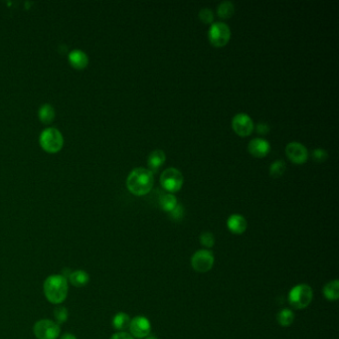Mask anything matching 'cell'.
I'll return each instance as SVG.
<instances>
[{"mask_svg": "<svg viewBox=\"0 0 339 339\" xmlns=\"http://www.w3.org/2000/svg\"><path fill=\"white\" fill-rule=\"evenodd\" d=\"M248 150L256 157H264L270 153L271 145L269 141L264 138H254L250 141Z\"/></svg>", "mask_w": 339, "mask_h": 339, "instance_id": "12", "label": "cell"}, {"mask_svg": "<svg viewBox=\"0 0 339 339\" xmlns=\"http://www.w3.org/2000/svg\"><path fill=\"white\" fill-rule=\"evenodd\" d=\"M215 262L214 254L209 250H199L195 252L191 258V266L197 272H207L210 271Z\"/></svg>", "mask_w": 339, "mask_h": 339, "instance_id": "6", "label": "cell"}, {"mask_svg": "<svg viewBox=\"0 0 339 339\" xmlns=\"http://www.w3.org/2000/svg\"><path fill=\"white\" fill-rule=\"evenodd\" d=\"M286 171V163L282 160L274 161L270 167V174L272 177H280Z\"/></svg>", "mask_w": 339, "mask_h": 339, "instance_id": "23", "label": "cell"}, {"mask_svg": "<svg viewBox=\"0 0 339 339\" xmlns=\"http://www.w3.org/2000/svg\"><path fill=\"white\" fill-rule=\"evenodd\" d=\"M54 315L58 324L64 323L68 320V310L64 306H57L54 310Z\"/></svg>", "mask_w": 339, "mask_h": 339, "instance_id": "24", "label": "cell"}, {"mask_svg": "<svg viewBox=\"0 0 339 339\" xmlns=\"http://www.w3.org/2000/svg\"><path fill=\"white\" fill-rule=\"evenodd\" d=\"M256 130H257V133L258 134H261V135H266L270 132V126L267 124V123H264V122H260L257 124L256 126Z\"/></svg>", "mask_w": 339, "mask_h": 339, "instance_id": "29", "label": "cell"}, {"mask_svg": "<svg viewBox=\"0 0 339 339\" xmlns=\"http://www.w3.org/2000/svg\"><path fill=\"white\" fill-rule=\"evenodd\" d=\"M199 18H200V20L202 22H204V23L210 24L213 21V19H214V15H213V12H212L211 9H209V8H202L200 10V12H199Z\"/></svg>", "mask_w": 339, "mask_h": 339, "instance_id": "27", "label": "cell"}, {"mask_svg": "<svg viewBox=\"0 0 339 339\" xmlns=\"http://www.w3.org/2000/svg\"><path fill=\"white\" fill-rule=\"evenodd\" d=\"M69 281L74 287L83 288L86 285H88L90 281V276L87 271L78 270L69 274Z\"/></svg>", "mask_w": 339, "mask_h": 339, "instance_id": "16", "label": "cell"}, {"mask_svg": "<svg viewBox=\"0 0 339 339\" xmlns=\"http://www.w3.org/2000/svg\"><path fill=\"white\" fill-rule=\"evenodd\" d=\"M159 205L162 210L170 213L171 210L174 209V207L177 205V199L173 194H163L159 198Z\"/></svg>", "mask_w": 339, "mask_h": 339, "instance_id": "21", "label": "cell"}, {"mask_svg": "<svg viewBox=\"0 0 339 339\" xmlns=\"http://www.w3.org/2000/svg\"><path fill=\"white\" fill-rule=\"evenodd\" d=\"M233 130L240 136H248L254 130L252 119L246 114H238L232 120Z\"/></svg>", "mask_w": 339, "mask_h": 339, "instance_id": "10", "label": "cell"}, {"mask_svg": "<svg viewBox=\"0 0 339 339\" xmlns=\"http://www.w3.org/2000/svg\"><path fill=\"white\" fill-rule=\"evenodd\" d=\"M234 11H235L234 4L231 1L221 2L217 8V13H218L219 17L223 18V19L231 17L233 15Z\"/></svg>", "mask_w": 339, "mask_h": 339, "instance_id": "22", "label": "cell"}, {"mask_svg": "<svg viewBox=\"0 0 339 339\" xmlns=\"http://www.w3.org/2000/svg\"><path fill=\"white\" fill-rule=\"evenodd\" d=\"M312 288L305 284L296 285L288 292V303L295 309L306 308L312 302Z\"/></svg>", "mask_w": 339, "mask_h": 339, "instance_id": "3", "label": "cell"}, {"mask_svg": "<svg viewBox=\"0 0 339 339\" xmlns=\"http://www.w3.org/2000/svg\"><path fill=\"white\" fill-rule=\"evenodd\" d=\"M327 157H328V153L322 149H317L312 152V158L317 162L325 161L327 159Z\"/></svg>", "mask_w": 339, "mask_h": 339, "instance_id": "28", "label": "cell"}, {"mask_svg": "<svg viewBox=\"0 0 339 339\" xmlns=\"http://www.w3.org/2000/svg\"><path fill=\"white\" fill-rule=\"evenodd\" d=\"M144 339H158L157 337H155V336H147V337H145Z\"/></svg>", "mask_w": 339, "mask_h": 339, "instance_id": "32", "label": "cell"}, {"mask_svg": "<svg viewBox=\"0 0 339 339\" xmlns=\"http://www.w3.org/2000/svg\"><path fill=\"white\" fill-rule=\"evenodd\" d=\"M69 62L72 67L77 70H83L89 64V58L85 52L73 50L69 54Z\"/></svg>", "mask_w": 339, "mask_h": 339, "instance_id": "14", "label": "cell"}, {"mask_svg": "<svg viewBox=\"0 0 339 339\" xmlns=\"http://www.w3.org/2000/svg\"><path fill=\"white\" fill-rule=\"evenodd\" d=\"M200 243L201 245L205 247V248H212L215 244V238H214V235L210 232H203L201 235H200Z\"/></svg>", "mask_w": 339, "mask_h": 339, "instance_id": "25", "label": "cell"}, {"mask_svg": "<svg viewBox=\"0 0 339 339\" xmlns=\"http://www.w3.org/2000/svg\"><path fill=\"white\" fill-rule=\"evenodd\" d=\"M129 328L133 337L145 338L152 331V324L150 320L144 316H136L131 321Z\"/></svg>", "mask_w": 339, "mask_h": 339, "instance_id": "9", "label": "cell"}, {"mask_svg": "<svg viewBox=\"0 0 339 339\" xmlns=\"http://www.w3.org/2000/svg\"><path fill=\"white\" fill-rule=\"evenodd\" d=\"M323 295L329 302H335L339 299V281L334 280L328 282L322 289Z\"/></svg>", "mask_w": 339, "mask_h": 339, "instance_id": "17", "label": "cell"}, {"mask_svg": "<svg viewBox=\"0 0 339 339\" xmlns=\"http://www.w3.org/2000/svg\"><path fill=\"white\" fill-rule=\"evenodd\" d=\"M35 336L38 339H57L60 334V325L49 320H41L33 327Z\"/></svg>", "mask_w": 339, "mask_h": 339, "instance_id": "7", "label": "cell"}, {"mask_svg": "<svg viewBox=\"0 0 339 339\" xmlns=\"http://www.w3.org/2000/svg\"><path fill=\"white\" fill-rule=\"evenodd\" d=\"M227 226L228 229L236 235H241L243 234L246 229H247V221L242 216L239 214H233L229 217V219L227 221Z\"/></svg>", "mask_w": 339, "mask_h": 339, "instance_id": "13", "label": "cell"}, {"mask_svg": "<svg viewBox=\"0 0 339 339\" xmlns=\"http://www.w3.org/2000/svg\"><path fill=\"white\" fill-rule=\"evenodd\" d=\"M153 173L150 170L138 167L133 170L126 179L128 189L135 195H145L153 186Z\"/></svg>", "mask_w": 339, "mask_h": 339, "instance_id": "1", "label": "cell"}, {"mask_svg": "<svg viewBox=\"0 0 339 339\" xmlns=\"http://www.w3.org/2000/svg\"><path fill=\"white\" fill-rule=\"evenodd\" d=\"M209 40L215 47H222L226 45L231 37L230 27L224 22H216L210 26Z\"/></svg>", "mask_w": 339, "mask_h": 339, "instance_id": "5", "label": "cell"}, {"mask_svg": "<svg viewBox=\"0 0 339 339\" xmlns=\"http://www.w3.org/2000/svg\"><path fill=\"white\" fill-rule=\"evenodd\" d=\"M131 321L132 320H131V317H130V315L128 313H125V312H119L113 319V325H114V327L117 330L123 331V330H125L126 328L130 327Z\"/></svg>", "mask_w": 339, "mask_h": 339, "instance_id": "18", "label": "cell"}, {"mask_svg": "<svg viewBox=\"0 0 339 339\" xmlns=\"http://www.w3.org/2000/svg\"><path fill=\"white\" fill-rule=\"evenodd\" d=\"M63 144L64 138L57 129H46L40 135V145L47 153H56L60 152L63 147Z\"/></svg>", "mask_w": 339, "mask_h": 339, "instance_id": "4", "label": "cell"}, {"mask_svg": "<svg viewBox=\"0 0 339 339\" xmlns=\"http://www.w3.org/2000/svg\"><path fill=\"white\" fill-rule=\"evenodd\" d=\"M38 116L43 123H50L55 119V110L51 104L45 103L40 108Z\"/></svg>", "mask_w": 339, "mask_h": 339, "instance_id": "19", "label": "cell"}, {"mask_svg": "<svg viewBox=\"0 0 339 339\" xmlns=\"http://www.w3.org/2000/svg\"><path fill=\"white\" fill-rule=\"evenodd\" d=\"M61 339H77V337L71 333H67V334H64Z\"/></svg>", "mask_w": 339, "mask_h": 339, "instance_id": "31", "label": "cell"}, {"mask_svg": "<svg viewBox=\"0 0 339 339\" xmlns=\"http://www.w3.org/2000/svg\"><path fill=\"white\" fill-rule=\"evenodd\" d=\"M286 153L288 158L294 163H304L307 159V150L300 142H289L286 147Z\"/></svg>", "mask_w": 339, "mask_h": 339, "instance_id": "11", "label": "cell"}, {"mask_svg": "<svg viewBox=\"0 0 339 339\" xmlns=\"http://www.w3.org/2000/svg\"><path fill=\"white\" fill-rule=\"evenodd\" d=\"M170 217L175 221L182 220L184 217V208L181 204H177L170 212Z\"/></svg>", "mask_w": 339, "mask_h": 339, "instance_id": "26", "label": "cell"}, {"mask_svg": "<svg viewBox=\"0 0 339 339\" xmlns=\"http://www.w3.org/2000/svg\"><path fill=\"white\" fill-rule=\"evenodd\" d=\"M111 339H135L133 337V335L131 333H128V332H124V331H119V332H117L115 333Z\"/></svg>", "mask_w": 339, "mask_h": 339, "instance_id": "30", "label": "cell"}, {"mask_svg": "<svg viewBox=\"0 0 339 339\" xmlns=\"http://www.w3.org/2000/svg\"><path fill=\"white\" fill-rule=\"evenodd\" d=\"M277 320L280 325L284 327H288L294 322V313L292 310L288 308H284L278 313Z\"/></svg>", "mask_w": 339, "mask_h": 339, "instance_id": "20", "label": "cell"}, {"mask_svg": "<svg viewBox=\"0 0 339 339\" xmlns=\"http://www.w3.org/2000/svg\"><path fill=\"white\" fill-rule=\"evenodd\" d=\"M166 155L161 150H155L150 153L147 157V164L152 172H155L160 168V166L165 162Z\"/></svg>", "mask_w": 339, "mask_h": 339, "instance_id": "15", "label": "cell"}, {"mask_svg": "<svg viewBox=\"0 0 339 339\" xmlns=\"http://www.w3.org/2000/svg\"><path fill=\"white\" fill-rule=\"evenodd\" d=\"M44 293L51 304H62L68 294L67 279L62 274H53L48 277L44 283Z\"/></svg>", "mask_w": 339, "mask_h": 339, "instance_id": "2", "label": "cell"}, {"mask_svg": "<svg viewBox=\"0 0 339 339\" xmlns=\"http://www.w3.org/2000/svg\"><path fill=\"white\" fill-rule=\"evenodd\" d=\"M160 183L166 191L176 192L183 184L182 173L174 167H170L161 173Z\"/></svg>", "mask_w": 339, "mask_h": 339, "instance_id": "8", "label": "cell"}]
</instances>
